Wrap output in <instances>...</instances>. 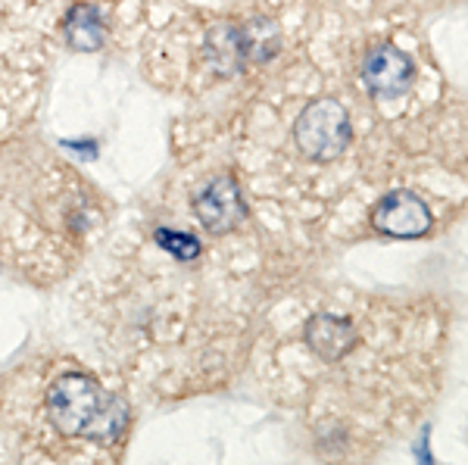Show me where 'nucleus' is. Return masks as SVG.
Wrapping results in <instances>:
<instances>
[{"instance_id": "obj_1", "label": "nucleus", "mask_w": 468, "mask_h": 465, "mask_svg": "<svg viewBox=\"0 0 468 465\" xmlns=\"http://www.w3.org/2000/svg\"><path fill=\"white\" fill-rule=\"evenodd\" d=\"M48 416L66 438H85L94 444L116 440L128 425V407L90 375H59L48 391Z\"/></svg>"}, {"instance_id": "obj_2", "label": "nucleus", "mask_w": 468, "mask_h": 465, "mask_svg": "<svg viewBox=\"0 0 468 465\" xmlns=\"http://www.w3.org/2000/svg\"><path fill=\"white\" fill-rule=\"evenodd\" d=\"M350 112L335 97H319V100L306 103L293 125V141H297L300 153H306L315 163L337 160L350 147Z\"/></svg>"}, {"instance_id": "obj_3", "label": "nucleus", "mask_w": 468, "mask_h": 465, "mask_svg": "<svg viewBox=\"0 0 468 465\" xmlns=\"http://www.w3.org/2000/svg\"><path fill=\"white\" fill-rule=\"evenodd\" d=\"M375 231L388 238H399V241H415V238L428 235L431 228V209L425 200L412 191H390L375 204L372 209Z\"/></svg>"}, {"instance_id": "obj_4", "label": "nucleus", "mask_w": 468, "mask_h": 465, "mask_svg": "<svg viewBox=\"0 0 468 465\" xmlns=\"http://www.w3.org/2000/svg\"><path fill=\"white\" fill-rule=\"evenodd\" d=\"M194 213L203 228L209 235H225V231L238 228L247 216V206H244V197H240V187L234 185V178L222 175V178H213L203 191L194 197Z\"/></svg>"}, {"instance_id": "obj_5", "label": "nucleus", "mask_w": 468, "mask_h": 465, "mask_svg": "<svg viewBox=\"0 0 468 465\" xmlns=\"http://www.w3.org/2000/svg\"><path fill=\"white\" fill-rule=\"evenodd\" d=\"M362 79H366L368 91L378 97H394L406 94L415 81V66L412 59L403 54L394 44H378L372 54L366 57V66H362Z\"/></svg>"}, {"instance_id": "obj_6", "label": "nucleus", "mask_w": 468, "mask_h": 465, "mask_svg": "<svg viewBox=\"0 0 468 465\" xmlns=\"http://www.w3.org/2000/svg\"><path fill=\"white\" fill-rule=\"evenodd\" d=\"M303 334H306L309 350H313L319 359H324V363H337V359H344L359 341L353 322L344 319V316H331V312H319V316L309 319Z\"/></svg>"}, {"instance_id": "obj_7", "label": "nucleus", "mask_w": 468, "mask_h": 465, "mask_svg": "<svg viewBox=\"0 0 468 465\" xmlns=\"http://www.w3.org/2000/svg\"><path fill=\"white\" fill-rule=\"evenodd\" d=\"M63 35L75 50H97L107 41V26H103L97 6L79 4V6H72L69 16H66Z\"/></svg>"}, {"instance_id": "obj_8", "label": "nucleus", "mask_w": 468, "mask_h": 465, "mask_svg": "<svg viewBox=\"0 0 468 465\" xmlns=\"http://www.w3.org/2000/svg\"><path fill=\"white\" fill-rule=\"evenodd\" d=\"M156 241H160L169 253H176L178 259H194L200 253V244L194 241L191 235H181V231L160 228V231H156Z\"/></svg>"}]
</instances>
